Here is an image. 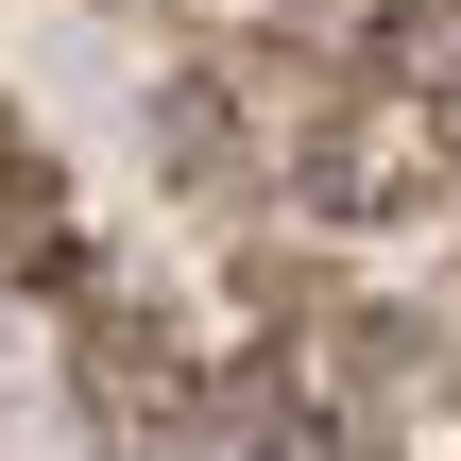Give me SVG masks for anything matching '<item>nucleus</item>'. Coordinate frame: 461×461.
I'll use <instances>...</instances> for the list:
<instances>
[{"label":"nucleus","mask_w":461,"mask_h":461,"mask_svg":"<svg viewBox=\"0 0 461 461\" xmlns=\"http://www.w3.org/2000/svg\"><path fill=\"white\" fill-rule=\"evenodd\" d=\"M120 257H103V222H86V188L51 171V154H0V308H86Z\"/></svg>","instance_id":"nucleus-3"},{"label":"nucleus","mask_w":461,"mask_h":461,"mask_svg":"<svg viewBox=\"0 0 461 461\" xmlns=\"http://www.w3.org/2000/svg\"><path fill=\"white\" fill-rule=\"evenodd\" d=\"M188 461H393L308 359H274V342H240L222 376H205V428H188Z\"/></svg>","instance_id":"nucleus-2"},{"label":"nucleus","mask_w":461,"mask_h":461,"mask_svg":"<svg viewBox=\"0 0 461 461\" xmlns=\"http://www.w3.org/2000/svg\"><path fill=\"white\" fill-rule=\"evenodd\" d=\"M205 342H188V308L171 291H137V274H103L86 308H68V342H51V393H68V428L86 461H188L205 428Z\"/></svg>","instance_id":"nucleus-1"}]
</instances>
